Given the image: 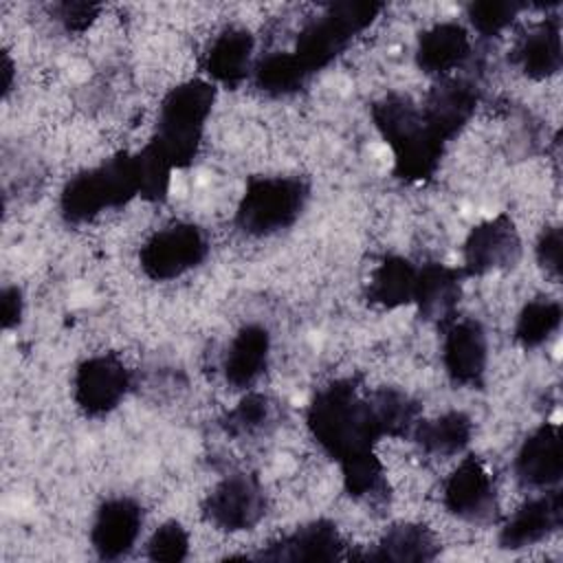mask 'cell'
Instances as JSON below:
<instances>
[{
  "mask_svg": "<svg viewBox=\"0 0 563 563\" xmlns=\"http://www.w3.org/2000/svg\"><path fill=\"white\" fill-rule=\"evenodd\" d=\"M306 424L339 468L376 455V442L387 435L374 396H363L354 378H339L321 387L308 405Z\"/></svg>",
  "mask_w": 563,
  "mask_h": 563,
  "instance_id": "cell-1",
  "label": "cell"
},
{
  "mask_svg": "<svg viewBox=\"0 0 563 563\" xmlns=\"http://www.w3.org/2000/svg\"><path fill=\"white\" fill-rule=\"evenodd\" d=\"M372 121L391 150L398 178L424 183L435 174L446 143L429 125L418 103L391 92L372 106Z\"/></svg>",
  "mask_w": 563,
  "mask_h": 563,
  "instance_id": "cell-2",
  "label": "cell"
},
{
  "mask_svg": "<svg viewBox=\"0 0 563 563\" xmlns=\"http://www.w3.org/2000/svg\"><path fill=\"white\" fill-rule=\"evenodd\" d=\"M213 101L216 86L205 79L183 81L163 97L152 143L174 169L189 167L198 156Z\"/></svg>",
  "mask_w": 563,
  "mask_h": 563,
  "instance_id": "cell-3",
  "label": "cell"
},
{
  "mask_svg": "<svg viewBox=\"0 0 563 563\" xmlns=\"http://www.w3.org/2000/svg\"><path fill=\"white\" fill-rule=\"evenodd\" d=\"M136 196H141L139 158L121 152L70 176L59 194V211L66 222L81 224L108 209L128 205Z\"/></svg>",
  "mask_w": 563,
  "mask_h": 563,
  "instance_id": "cell-4",
  "label": "cell"
},
{
  "mask_svg": "<svg viewBox=\"0 0 563 563\" xmlns=\"http://www.w3.org/2000/svg\"><path fill=\"white\" fill-rule=\"evenodd\" d=\"M380 11V2L345 0L330 4L299 31L292 51L295 57L301 62L308 75L319 73L332 64L347 48V44L376 20Z\"/></svg>",
  "mask_w": 563,
  "mask_h": 563,
  "instance_id": "cell-5",
  "label": "cell"
},
{
  "mask_svg": "<svg viewBox=\"0 0 563 563\" xmlns=\"http://www.w3.org/2000/svg\"><path fill=\"white\" fill-rule=\"evenodd\" d=\"M310 185L301 176H253L240 198L235 224L246 235H271L288 229L303 211Z\"/></svg>",
  "mask_w": 563,
  "mask_h": 563,
  "instance_id": "cell-6",
  "label": "cell"
},
{
  "mask_svg": "<svg viewBox=\"0 0 563 563\" xmlns=\"http://www.w3.org/2000/svg\"><path fill=\"white\" fill-rule=\"evenodd\" d=\"M209 253L207 235L194 222H174L156 231L139 253L143 273L154 282H167L202 264Z\"/></svg>",
  "mask_w": 563,
  "mask_h": 563,
  "instance_id": "cell-7",
  "label": "cell"
},
{
  "mask_svg": "<svg viewBox=\"0 0 563 563\" xmlns=\"http://www.w3.org/2000/svg\"><path fill=\"white\" fill-rule=\"evenodd\" d=\"M266 512V495L251 473H233L218 482L202 501V515L218 530L242 532L260 523Z\"/></svg>",
  "mask_w": 563,
  "mask_h": 563,
  "instance_id": "cell-8",
  "label": "cell"
},
{
  "mask_svg": "<svg viewBox=\"0 0 563 563\" xmlns=\"http://www.w3.org/2000/svg\"><path fill=\"white\" fill-rule=\"evenodd\" d=\"M521 257V238L508 213H497L475 224L462 246L464 277L512 268Z\"/></svg>",
  "mask_w": 563,
  "mask_h": 563,
  "instance_id": "cell-9",
  "label": "cell"
},
{
  "mask_svg": "<svg viewBox=\"0 0 563 563\" xmlns=\"http://www.w3.org/2000/svg\"><path fill=\"white\" fill-rule=\"evenodd\" d=\"M132 385L125 363L108 352L81 361L73 378V396L86 416H103L119 407Z\"/></svg>",
  "mask_w": 563,
  "mask_h": 563,
  "instance_id": "cell-10",
  "label": "cell"
},
{
  "mask_svg": "<svg viewBox=\"0 0 563 563\" xmlns=\"http://www.w3.org/2000/svg\"><path fill=\"white\" fill-rule=\"evenodd\" d=\"M444 508L475 523H486L495 519L497 512V493L495 482L486 464L477 455L464 457L457 468L446 477L442 490Z\"/></svg>",
  "mask_w": 563,
  "mask_h": 563,
  "instance_id": "cell-11",
  "label": "cell"
},
{
  "mask_svg": "<svg viewBox=\"0 0 563 563\" xmlns=\"http://www.w3.org/2000/svg\"><path fill=\"white\" fill-rule=\"evenodd\" d=\"M442 330V365L449 378L462 387H482L488 363V339L482 323L455 317Z\"/></svg>",
  "mask_w": 563,
  "mask_h": 563,
  "instance_id": "cell-12",
  "label": "cell"
},
{
  "mask_svg": "<svg viewBox=\"0 0 563 563\" xmlns=\"http://www.w3.org/2000/svg\"><path fill=\"white\" fill-rule=\"evenodd\" d=\"M143 526V510L130 497L106 499L92 519L90 543L101 559H121L136 543Z\"/></svg>",
  "mask_w": 563,
  "mask_h": 563,
  "instance_id": "cell-13",
  "label": "cell"
},
{
  "mask_svg": "<svg viewBox=\"0 0 563 563\" xmlns=\"http://www.w3.org/2000/svg\"><path fill=\"white\" fill-rule=\"evenodd\" d=\"M477 101L479 92L475 84L457 77H444L431 88L420 110L440 139L449 145L471 121Z\"/></svg>",
  "mask_w": 563,
  "mask_h": 563,
  "instance_id": "cell-14",
  "label": "cell"
},
{
  "mask_svg": "<svg viewBox=\"0 0 563 563\" xmlns=\"http://www.w3.org/2000/svg\"><path fill=\"white\" fill-rule=\"evenodd\" d=\"M515 475L528 488H550L563 475L561 433L556 422H543L519 446Z\"/></svg>",
  "mask_w": 563,
  "mask_h": 563,
  "instance_id": "cell-15",
  "label": "cell"
},
{
  "mask_svg": "<svg viewBox=\"0 0 563 563\" xmlns=\"http://www.w3.org/2000/svg\"><path fill=\"white\" fill-rule=\"evenodd\" d=\"M563 521V499L561 490L543 493L521 508H517L510 519L499 530V548L521 550L534 545L561 528Z\"/></svg>",
  "mask_w": 563,
  "mask_h": 563,
  "instance_id": "cell-16",
  "label": "cell"
},
{
  "mask_svg": "<svg viewBox=\"0 0 563 563\" xmlns=\"http://www.w3.org/2000/svg\"><path fill=\"white\" fill-rule=\"evenodd\" d=\"M462 268L429 262L418 266L413 306L424 321H433L440 328L455 319V310L462 295Z\"/></svg>",
  "mask_w": 563,
  "mask_h": 563,
  "instance_id": "cell-17",
  "label": "cell"
},
{
  "mask_svg": "<svg viewBox=\"0 0 563 563\" xmlns=\"http://www.w3.org/2000/svg\"><path fill=\"white\" fill-rule=\"evenodd\" d=\"M343 541L336 526L328 519H317L295 528L290 534L271 543L257 554L268 561H334L341 556Z\"/></svg>",
  "mask_w": 563,
  "mask_h": 563,
  "instance_id": "cell-18",
  "label": "cell"
},
{
  "mask_svg": "<svg viewBox=\"0 0 563 563\" xmlns=\"http://www.w3.org/2000/svg\"><path fill=\"white\" fill-rule=\"evenodd\" d=\"M471 55L468 31L457 22H438L418 37L416 64L427 75L449 77Z\"/></svg>",
  "mask_w": 563,
  "mask_h": 563,
  "instance_id": "cell-19",
  "label": "cell"
},
{
  "mask_svg": "<svg viewBox=\"0 0 563 563\" xmlns=\"http://www.w3.org/2000/svg\"><path fill=\"white\" fill-rule=\"evenodd\" d=\"M271 354V334L260 323L242 325L229 343L224 354V378L235 389L251 387L268 365Z\"/></svg>",
  "mask_w": 563,
  "mask_h": 563,
  "instance_id": "cell-20",
  "label": "cell"
},
{
  "mask_svg": "<svg viewBox=\"0 0 563 563\" xmlns=\"http://www.w3.org/2000/svg\"><path fill=\"white\" fill-rule=\"evenodd\" d=\"M255 40L242 26H229L211 42L205 55L207 75L227 88H238L251 73Z\"/></svg>",
  "mask_w": 563,
  "mask_h": 563,
  "instance_id": "cell-21",
  "label": "cell"
},
{
  "mask_svg": "<svg viewBox=\"0 0 563 563\" xmlns=\"http://www.w3.org/2000/svg\"><path fill=\"white\" fill-rule=\"evenodd\" d=\"M515 62L532 79H545L561 68V22L559 18H545L534 24L515 46Z\"/></svg>",
  "mask_w": 563,
  "mask_h": 563,
  "instance_id": "cell-22",
  "label": "cell"
},
{
  "mask_svg": "<svg viewBox=\"0 0 563 563\" xmlns=\"http://www.w3.org/2000/svg\"><path fill=\"white\" fill-rule=\"evenodd\" d=\"M418 266L407 257L389 255L376 264L367 282V299L387 310L413 303Z\"/></svg>",
  "mask_w": 563,
  "mask_h": 563,
  "instance_id": "cell-23",
  "label": "cell"
},
{
  "mask_svg": "<svg viewBox=\"0 0 563 563\" xmlns=\"http://www.w3.org/2000/svg\"><path fill=\"white\" fill-rule=\"evenodd\" d=\"M473 435V422L464 411H446L431 420L420 418L411 431V440L431 455H455L464 451Z\"/></svg>",
  "mask_w": 563,
  "mask_h": 563,
  "instance_id": "cell-24",
  "label": "cell"
},
{
  "mask_svg": "<svg viewBox=\"0 0 563 563\" xmlns=\"http://www.w3.org/2000/svg\"><path fill=\"white\" fill-rule=\"evenodd\" d=\"M438 539L422 523L391 526L376 548L367 552L365 561H431L438 556Z\"/></svg>",
  "mask_w": 563,
  "mask_h": 563,
  "instance_id": "cell-25",
  "label": "cell"
},
{
  "mask_svg": "<svg viewBox=\"0 0 563 563\" xmlns=\"http://www.w3.org/2000/svg\"><path fill=\"white\" fill-rule=\"evenodd\" d=\"M255 86L273 97L292 95L310 79L308 70L301 66V62L295 57V53H268L262 57L253 68Z\"/></svg>",
  "mask_w": 563,
  "mask_h": 563,
  "instance_id": "cell-26",
  "label": "cell"
},
{
  "mask_svg": "<svg viewBox=\"0 0 563 563\" xmlns=\"http://www.w3.org/2000/svg\"><path fill=\"white\" fill-rule=\"evenodd\" d=\"M563 308L554 299H532L523 306L515 323V339L523 347L543 345L561 325Z\"/></svg>",
  "mask_w": 563,
  "mask_h": 563,
  "instance_id": "cell-27",
  "label": "cell"
},
{
  "mask_svg": "<svg viewBox=\"0 0 563 563\" xmlns=\"http://www.w3.org/2000/svg\"><path fill=\"white\" fill-rule=\"evenodd\" d=\"M275 420V402L264 394H246L224 418L222 427L229 435H253Z\"/></svg>",
  "mask_w": 563,
  "mask_h": 563,
  "instance_id": "cell-28",
  "label": "cell"
},
{
  "mask_svg": "<svg viewBox=\"0 0 563 563\" xmlns=\"http://www.w3.org/2000/svg\"><path fill=\"white\" fill-rule=\"evenodd\" d=\"M526 4L510 0H479L466 7V15L473 29L484 37L499 35Z\"/></svg>",
  "mask_w": 563,
  "mask_h": 563,
  "instance_id": "cell-29",
  "label": "cell"
},
{
  "mask_svg": "<svg viewBox=\"0 0 563 563\" xmlns=\"http://www.w3.org/2000/svg\"><path fill=\"white\" fill-rule=\"evenodd\" d=\"M187 552H189V534L178 521L161 523L147 541V556L152 561L178 563L187 559Z\"/></svg>",
  "mask_w": 563,
  "mask_h": 563,
  "instance_id": "cell-30",
  "label": "cell"
},
{
  "mask_svg": "<svg viewBox=\"0 0 563 563\" xmlns=\"http://www.w3.org/2000/svg\"><path fill=\"white\" fill-rule=\"evenodd\" d=\"M534 253H537V260L539 264L543 266V271L559 279L561 277V260H563V235H561V229L559 227H548L541 231L539 240H537V246H534Z\"/></svg>",
  "mask_w": 563,
  "mask_h": 563,
  "instance_id": "cell-31",
  "label": "cell"
},
{
  "mask_svg": "<svg viewBox=\"0 0 563 563\" xmlns=\"http://www.w3.org/2000/svg\"><path fill=\"white\" fill-rule=\"evenodd\" d=\"M62 24L68 29V31H75V33H81L86 31L95 18L99 15L101 11V4H92V2H62L55 7Z\"/></svg>",
  "mask_w": 563,
  "mask_h": 563,
  "instance_id": "cell-32",
  "label": "cell"
},
{
  "mask_svg": "<svg viewBox=\"0 0 563 563\" xmlns=\"http://www.w3.org/2000/svg\"><path fill=\"white\" fill-rule=\"evenodd\" d=\"M0 312H2V328L11 330L22 321L24 299L18 286H4L0 295Z\"/></svg>",
  "mask_w": 563,
  "mask_h": 563,
  "instance_id": "cell-33",
  "label": "cell"
},
{
  "mask_svg": "<svg viewBox=\"0 0 563 563\" xmlns=\"http://www.w3.org/2000/svg\"><path fill=\"white\" fill-rule=\"evenodd\" d=\"M2 75H4V79H2V92H4V97H7L9 90H11V86H13V62H11V57H9L7 53H2Z\"/></svg>",
  "mask_w": 563,
  "mask_h": 563,
  "instance_id": "cell-34",
  "label": "cell"
}]
</instances>
